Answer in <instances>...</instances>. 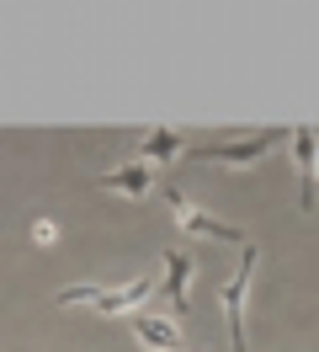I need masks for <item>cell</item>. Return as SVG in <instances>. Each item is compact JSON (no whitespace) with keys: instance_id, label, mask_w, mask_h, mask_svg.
Segmentation results:
<instances>
[{"instance_id":"obj_1","label":"cell","mask_w":319,"mask_h":352,"mask_svg":"<svg viewBox=\"0 0 319 352\" xmlns=\"http://www.w3.org/2000/svg\"><path fill=\"white\" fill-rule=\"evenodd\" d=\"M149 278H133L123 288H102V283H75V288H59L54 305H91L96 315H139V305L149 299Z\"/></svg>"},{"instance_id":"obj_2","label":"cell","mask_w":319,"mask_h":352,"mask_svg":"<svg viewBox=\"0 0 319 352\" xmlns=\"http://www.w3.org/2000/svg\"><path fill=\"white\" fill-rule=\"evenodd\" d=\"M282 139H293V129H261L250 133V139H229V144H202V150H191L202 166H234V171H245V166H255L266 150H276Z\"/></svg>"},{"instance_id":"obj_3","label":"cell","mask_w":319,"mask_h":352,"mask_svg":"<svg viewBox=\"0 0 319 352\" xmlns=\"http://www.w3.org/2000/svg\"><path fill=\"white\" fill-rule=\"evenodd\" d=\"M165 203H170L176 230L191 235V241H245V230H234V224L213 219V214H202V208H191V198L181 192V187H165Z\"/></svg>"},{"instance_id":"obj_4","label":"cell","mask_w":319,"mask_h":352,"mask_svg":"<svg viewBox=\"0 0 319 352\" xmlns=\"http://www.w3.org/2000/svg\"><path fill=\"white\" fill-rule=\"evenodd\" d=\"M287 144H293V166H298V208L309 214L319 203V133L309 123H298Z\"/></svg>"},{"instance_id":"obj_5","label":"cell","mask_w":319,"mask_h":352,"mask_svg":"<svg viewBox=\"0 0 319 352\" xmlns=\"http://www.w3.org/2000/svg\"><path fill=\"white\" fill-rule=\"evenodd\" d=\"M255 256H261V251L245 241V262L234 267V278L224 283V320H229V347H234V352H245V288H250Z\"/></svg>"},{"instance_id":"obj_6","label":"cell","mask_w":319,"mask_h":352,"mask_svg":"<svg viewBox=\"0 0 319 352\" xmlns=\"http://www.w3.org/2000/svg\"><path fill=\"white\" fill-rule=\"evenodd\" d=\"M191 272H197V262H191V251L187 245H170L165 251V305H170V315L181 320L187 315V305H191Z\"/></svg>"},{"instance_id":"obj_7","label":"cell","mask_w":319,"mask_h":352,"mask_svg":"<svg viewBox=\"0 0 319 352\" xmlns=\"http://www.w3.org/2000/svg\"><path fill=\"white\" fill-rule=\"evenodd\" d=\"M96 187H102V192H123V198H149V192H154V166L133 155V160H123V166H112Z\"/></svg>"},{"instance_id":"obj_8","label":"cell","mask_w":319,"mask_h":352,"mask_svg":"<svg viewBox=\"0 0 319 352\" xmlns=\"http://www.w3.org/2000/svg\"><path fill=\"white\" fill-rule=\"evenodd\" d=\"M133 336H139L149 352H176V347H181L176 315H154V309H139V315H133Z\"/></svg>"},{"instance_id":"obj_9","label":"cell","mask_w":319,"mask_h":352,"mask_svg":"<svg viewBox=\"0 0 319 352\" xmlns=\"http://www.w3.org/2000/svg\"><path fill=\"white\" fill-rule=\"evenodd\" d=\"M187 150V139H181V133L176 129H149L144 139H139V160H149V166H154V160H160V166H170V160H176V155Z\"/></svg>"},{"instance_id":"obj_10","label":"cell","mask_w":319,"mask_h":352,"mask_svg":"<svg viewBox=\"0 0 319 352\" xmlns=\"http://www.w3.org/2000/svg\"><path fill=\"white\" fill-rule=\"evenodd\" d=\"M32 241H38V245H54V224L38 219V224H32Z\"/></svg>"}]
</instances>
